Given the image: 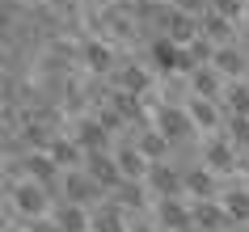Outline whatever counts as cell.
I'll list each match as a JSON object with an SVG mask.
<instances>
[{"label": "cell", "instance_id": "cell-1", "mask_svg": "<svg viewBox=\"0 0 249 232\" xmlns=\"http://www.w3.org/2000/svg\"><path fill=\"white\" fill-rule=\"evenodd\" d=\"M152 127L173 143V152H178V148H198V143H203L198 140V127L190 123V114H186V106L160 102L157 110H152Z\"/></svg>", "mask_w": 249, "mask_h": 232}, {"label": "cell", "instance_id": "cell-2", "mask_svg": "<svg viewBox=\"0 0 249 232\" xmlns=\"http://www.w3.org/2000/svg\"><path fill=\"white\" fill-rule=\"evenodd\" d=\"M198 161H203L211 173H220L224 181L236 178V173L245 169V165H241V148H236V143L228 140L224 131H215V135H203V143H198Z\"/></svg>", "mask_w": 249, "mask_h": 232}, {"label": "cell", "instance_id": "cell-3", "mask_svg": "<svg viewBox=\"0 0 249 232\" xmlns=\"http://www.w3.org/2000/svg\"><path fill=\"white\" fill-rule=\"evenodd\" d=\"M55 203H59V198H55L47 186L30 181V178H21L13 190H9V207H13L21 219H47V215L55 211Z\"/></svg>", "mask_w": 249, "mask_h": 232}, {"label": "cell", "instance_id": "cell-4", "mask_svg": "<svg viewBox=\"0 0 249 232\" xmlns=\"http://www.w3.org/2000/svg\"><path fill=\"white\" fill-rule=\"evenodd\" d=\"M144 181L152 190V198H186V181H182V165L178 161H152Z\"/></svg>", "mask_w": 249, "mask_h": 232}, {"label": "cell", "instance_id": "cell-5", "mask_svg": "<svg viewBox=\"0 0 249 232\" xmlns=\"http://www.w3.org/2000/svg\"><path fill=\"white\" fill-rule=\"evenodd\" d=\"M72 140L85 148V156L89 152H114V135L106 131V123L97 114H76L72 118Z\"/></svg>", "mask_w": 249, "mask_h": 232}, {"label": "cell", "instance_id": "cell-6", "mask_svg": "<svg viewBox=\"0 0 249 232\" xmlns=\"http://www.w3.org/2000/svg\"><path fill=\"white\" fill-rule=\"evenodd\" d=\"M59 198H64V203H80V207H89V211H93V207L106 198V190L85 173V169H68L64 181H59Z\"/></svg>", "mask_w": 249, "mask_h": 232}, {"label": "cell", "instance_id": "cell-7", "mask_svg": "<svg viewBox=\"0 0 249 232\" xmlns=\"http://www.w3.org/2000/svg\"><path fill=\"white\" fill-rule=\"evenodd\" d=\"M182 181H186V198H190V203H195V198H220V190H224V178L211 173L203 161L182 165Z\"/></svg>", "mask_w": 249, "mask_h": 232}, {"label": "cell", "instance_id": "cell-8", "mask_svg": "<svg viewBox=\"0 0 249 232\" xmlns=\"http://www.w3.org/2000/svg\"><path fill=\"white\" fill-rule=\"evenodd\" d=\"M152 219H157L165 232H195L190 198H157V203H152Z\"/></svg>", "mask_w": 249, "mask_h": 232}, {"label": "cell", "instance_id": "cell-9", "mask_svg": "<svg viewBox=\"0 0 249 232\" xmlns=\"http://www.w3.org/2000/svg\"><path fill=\"white\" fill-rule=\"evenodd\" d=\"M186 114H190V123L198 127V135H215V131H224V118H228V110H224V102H207V97H186Z\"/></svg>", "mask_w": 249, "mask_h": 232}, {"label": "cell", "instance_id": "cell-10", "mask_svg": "<svg viewBox=\"0 0 249 232\" xmlns=\"http://www.w3.org/2000/svg\"><path fill=\"white\" fill-rule=\"evenodd\" d=\"M21 173H26L30 181L47 186V190L59 198V181H64V169L55 165V156H51V152H30L26 161H21Z\"/></svg>", "mask_w": 249, "mask_h": 232}, {"label": "cell", "instance_id": "cell-11", "mask_svg": "<svg viewBox=\"0 0 249 232\" xmlns=\"http://www.w3.org/2000/svg\"><path fill=\"white\" fill-rule=\"evenodd\" d=\"M110 198H114V203L123 207L131 219L152 215V203H157V198H152V190H148V181H118V190L110 194Z\"/></svg>", "mask_w": 249, "mask_h": 232}, {"label": "cell", "instance_id": "cell-12", "mask_svg": "<svg viewBox=\"0 0 249 232\" xmlns=\"http://www.w3.org/2000/svg\"><path fill=\"white\" fill-rule=\"evenodd\" d=\"M224 72L215 64H198L190 76H186V93H195V97H207V102H224Z\"/></svg>", "mask_w": 249, "mask_h": 232}, {"label": "cell", "instance_id": "cell-13", "mask_svg": "<svg viewBox=\"0 0 249 232\" xmlns=\"http://www.w3.org/2000/svg\"><path fill=\"white\" fill-rule=\"evenodd\" d=\"M190 215H195V232H224V228H236L228 211H224L220 198H195L190 203Z\"/></svg>", "mask_w": 249, "mask_h": 232}, {"label": "cell", "instance_id": "cell-14", "mask_svg": "<svg viewBox=\"0 0 249 232\" xmlns=\"http://www.w3.org/2000/svg\"><path fill=\"white\" fill-rule=\"evenodd\" d=\"M80 59H85V68H89L93 76H114L118 72V51L106 38H89L80 47Z\"/></svg>", "mask_w": 249, "mask_h": 232}, {"label": "cell", "instance_id": "cell-15", "mask_svg": "<svg viewBox=\"0 0 249 232\" xmlns=\"http://www.w3.org/2000/svg\"><path fill=\"white\" fill-rule=\"evenodd\" d=\"M220 203H224V211H228V219H232L236 228H249V186H245V178H241V181H236V178L224 181Z\"/></svg>", "mask_w": 249, "mask_h": 232}, {"label": "cell", "instance_id": "cell-16", "mask_svg": "<svg viewBox=\"0 0 249 232\" xmlns=\"http://www.w3.org/2000/svg\"><path fill=\"white\" fill-rule=\"evenodd\" d=\"M85 173H89L97 186H102L106 194H114L118 190V181H123V173H118V161H114V152H89L85 156Z\"/></svg>", "mask_w": 249, "mask_h": 232}, {"label": "cell", "instance_id": "cell-17", "mask_svg": "<svg viewBox=\"0 0 249 232\" xmlns=\"http://www.w3.org/2000/svg\"><path fill=\"white\" fill-rule=\"evenodd\" d=\"M114 161H118L123 181H144V178H148V165H152V161L135 148V140H118V143H114Z\"/></svg>", "mask_w": 249, "mask_h": 232}, {"label": "cell", "instance_id": "cell-18", "mask_svg": "<svg viewBox=\"0 0 249 232\" xmlns=\"http://www.w3.org/2000/svg\"><path fill=\"white\" fill-rule=\"evenodd\" d=\"M211 64L224 72V80L249 76V51L241 47V42H224V47H215V59H211Z\"/></svg>", "mask_w": 249, "mask_h": 232}, {"label": "cell", "instance_id": "cell-19", "mask_svg": "<svg viewBox=\"0 0 249 232\" xmlns=\"http://www.w3.org/2000/svg\"><path fill=\"white\" fill-rule=\"evenodd\" d=\"M93 232H131V215L106 194L102 203L93 207Z\"/></svg>", "mask_w": 249, "mask_h": 232}, {"label": "cell", "instance_id": "cell-20", "mask_svg": "<svg viewBox=\"0 0 249 232\" xmlns=\"http://www.w3.org/2000/svg\"><path fill=\"white\" fill-rule=\"evenodd\" d=\"M51 219L59 224L64 232H93V211L89 207H80V203H55V211H51Z\"/></svg>", "mask_w": 249, "mask_h": 232}, {"label": "cell", "instance_id": "cell-21", "mask_svg": "<svg viewBox=\"0 0 249 232\" xmlns=\"http://www.w3.org/2000/svg\"><path fill=\"white\" fill-rule=\"evenodd\" d=\"M47 152L55 156V165L64 169V173H68V169H80V165H85V148H80V143L72 140V135H55Z\"/></svg>", "mask_w": 249, "mask_h": 232}, {"label": "cell", "instance_id": "cell-22", "mask_svg": "<svg viewBox=\"0 0 249 232\" xmlns=\"http://www.w3.org/2000/svg\"><path fill=\"white\" fill-rule=\"evenodd\" d=\"M135 148L148 156V161H173V143L160 135L157 127H144L140 135H135Z\"/></svg>", "mask_w": 249, "mask_h": 232}, {"label": "cell", "instance_id": "cell-23", "mask_svg": "<svg viewBox=\"0 0 249 232\" xmlns=\"http://www.w3.org/2000/svg\"><path fill=\"white\" fill-rule=\"evenodd\" d=\"M224 110L228 114H249V76L224 85Z\"/></svg>", "mask_w": 249, "mask_h": 232}, {"label": "cell", "instance_id": "cell-24", "mask_svg": "<svg viewBox=\"0 0 249 232\" xmlns=\"http://www.w3.org/2000/svg\"><path fill=\"white\" fill-rule=\"evenodd\" d=\"M224 135H228L236 148H249V114H228L224 118Z\"/></svg>", "mask_w": 249, "mask_h": 232}, {"label": "cell", "instance_id": "cell-25", "mask_svg": "<svg viewBox=\"0 0 249 232\" xmlns=\"http://www.w3.org/2000/svg\"><path fill=\"white\" fill-rule=\"evenodd\" d=\"M178 13H190V17H203V13H211V0H169Z\"/></svg>", "mask_w": 249, "mask_h": 232}, {"label": "cell", "instance_id": "cell-26", "mask_svg": "<svg viewBox=\"0 0 249 232\" xmlns=\"http://www.w3.org/2000/svg\"><path fill=\"white\" fill-rule=\"evenodd\" d=\"M26 232H64V228H59V224H55V219L47 215V219H30V224H26Z\"/></svg>", "mask_w": 249, "mask_h": 232}, {"label": "cell", "instance_id": "cell-27", "mask_svg": "<svg viewBox=\"0 0 249 232\" xmlns=\"http://www.w3.org/2000/svg\"><path fill=\"white\" fill-rule=\"evenodd\" d=\"M131 232H165V228L152 215H140V219H131Z\"/></svg>", "mask_w": 249, "mask_h": 232}, {"label": "cell", "instance_id": "cell-28", "mask_svg": "<svg viewBox=\"0 0 249 232\" xmlns=\"http://www.w3.org/2000/svg\"><path fill=\"white\" fill-rule=\"evenodd\" d=\"M241 165L249 169V148H241ZM245 169H241V173H245Z\"/></svg>", "mask_w": 249, "mask_h": 232}, {"label": "cell", "instance_id": "cell-29", "mask_svg": "<svg viewBox=\"0 0 249 232\" xmlns=\"http://www.w3.org/2000/svg\"><path fill=\"white\" fill-rule=\"evenodd\" d=\"M245 186H249V169H245Z\"/></svg>", "mask_w": 249, "mask_h": 232}, {"label": "cell", "instance_id": "cell-30", "mask_svg": "<svg viewBox=\"0 0 249 232\" xmlns=\"http://www.w3.org/2000/svg\"><path fill=\"white\" fill-rule=\"evenodd\" d=\"M236 232H249V228H236Z\"/></svg>", "mask_w": 249, "mask_h": 232}, {"label": "cell", "instance_id": "cell-31", "mask_svg": "<svg viewBox=\"0 0 249 232\" xmlns=\"http://www.w3.org/2000/svg\"><path fill=\"white\" fill-rule=\"evenodd\" d=\"M224 232H236V228H224Z\"/></svg>", "mask_w": 249, "mask_h": 232}]
</instances>
